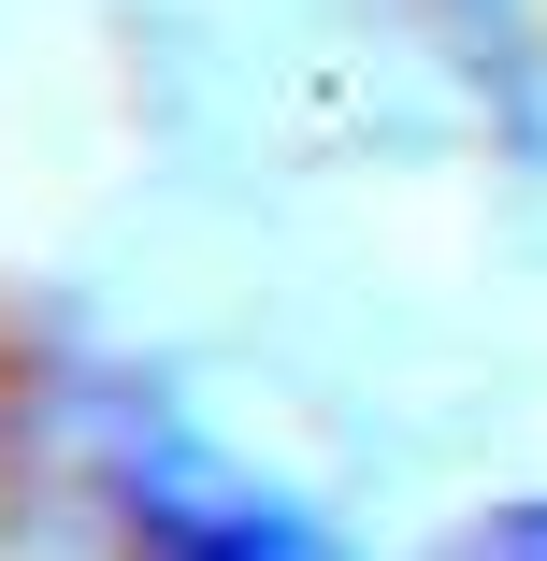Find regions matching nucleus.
Listing matches in <instances>:
<instances>
[{"label":"nucleus","instance_id":"1","mask_svg":"<svg viewBox=\"0 0 547 561\" xmlns=\"http://www.w3.org/2000/svg\"><path fill=\"white\" fill-rule=\"evenodd\" d=\"M476 561H547V504H504V518L476 533Z\"/></svg>","mask_w":547,"mask_h":561},{"label":"nucleus","instance_id":"2","mask_svg":"<svg viewBox=\"0 0 547 561\" xmlns=\"http://www.w3.org/2000/svg\"><path fill=\"white\" fill-rule=\"evenodd\" d=\"M202 561H317L303 533H231V547H202Z\"/></svg>","mask_w":547,"mask_h":561}]
</instances>
